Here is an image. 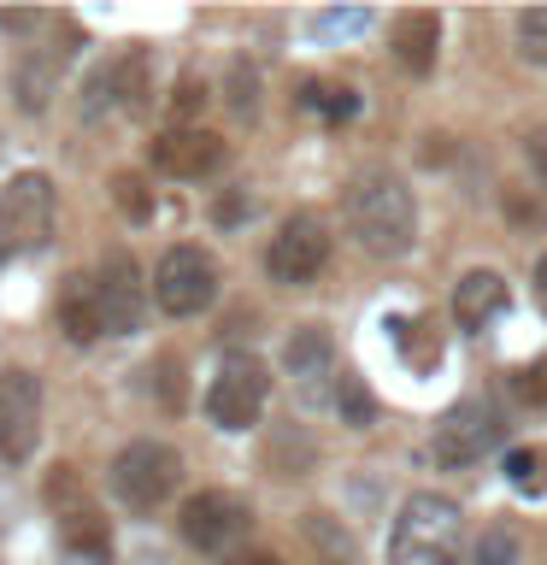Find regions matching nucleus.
<instances>
[{"instance_id": "obj_18", "label": "nucleus", "mask_w": 547, "mask_h": 565, "mask_svg": "<svg viewBox=\"0 0 547 565\" xmlns=\"http://www.w3.org/2000/svg\"><path fill=\"white\" fill-rule=\"evenodd\" d=\"M60 60H65V47H53V53H42V60H30L18 65V106L24 113H42V106L53 100V77H60Z\"/></svg>"}, {"instance_id": "obj_21", "label": "nucleus", "mask_w": 547, "mask_h": 565, "mask_svg": "<svg viewBox=\"0 0 547 565\" xmlns=\"http://www.w3.org/2000/svg\"><path fill=\"white\" fill-rule=\"evenodd\" d=\"M335 413H342L353 430H365V424H371V395H365L360 377H342V383H335Z\"/></svg>"}, {"instance_id": "obj_23", "label": "nucleus", "mask_w": 547, "mask_h": 565, "mask_svg": "<svg viewBox=\"0 0 547 565\" xmlns=\"http://www.w3.org/2000/svg\"><path fill=\"white\" fill-rule=\"evenodd\" d=\"M512 388H518L524 406H547V353H541V360H529L518 377H512Z\"/></svg>"}, {"instance_id": "obj_30", "label": "nucleus", "mask_w": 547, "mask_h": 565, "mask_svg": "<svg viewBox=\"0 0 547 565\" xmlns=\"http://www.w3.org/2000/svg\"><path fill=\"white\" fill-rule=\"evenodd\" d=\"M536 300H541V312H547V259L536 265Z\"/></svg>"}, {"instance_id": "obj_15", "label": "nucleus", "mask_w": 547, "mask_h": 565, "mask_svg": "<svg viewBox=\"0 0 547 565\" xmlns=\"http://www.w3.org/2000/svg\"><path fill=\"white\" fill-rule=\"evenodd\" d=\"M501 307H506V282H501V271H471V277L453 289V318H459L465 330H483Z\"/></svg>"}, {"instance_id": "obj_13", "label": "nucleus", "mask_w": 547, "mask_h": 565, "mask_svg": "<svg viewBox=\"0 0 547 565\" xmlns=\"http://www.w3.org/2000/svg\"><path fill=\"white\" fill-rule=\"evenodd\" d=\"M60 547H65L71 565H106V559H112V530H106V519L95 507H65Z\"/></svg>"}, {"instance_id": "obj_11", "label": "nucleus", "mask_w": 547, "mask_h": 565, "mask_svg": "<svg viewBox=\"0 0 547 565\" xmlns=\"http://www.w3.org/2000/svg\"><path fill=\"white\" fill-rule=\"evenodd\" d=\"M95 289H100V307H106V330L130 335L141 324V271L130 254H106L100 271H95Z\"/></svg>"}, {"instance_id": "obj_2", "label": "nucleus", "mask_w": 547, "mask_h": 565, "mask_svg": "<svg viewBox=\"0 0 547 565\" xmlns=\"http://www.w3.org/2000/svg\"><path fill=\"white\" fill-rule=\"evenodd\" d=\"M459 559V507L448 494H412L388 530V565H453Z\"/></svg>"}, {"instance_id": "obj_12", "label": "nucleus", "mask_w": 547, "mask_h": 565, "mask_svg": "<svg viewBox=\"0 0 547 565\" xmlns=\"http://www.w3.org/2000/svg\"><path fill=\"white\" fill-rule=\"evenodd\" d=\"M153 166L165 177H206L224 166V141L212 130H165L153 141Z\"/></svg>"}, {"instance_id": "obj_31", "label": "nucleus", "mask_w": 547, "mask_h": 565, "mask_svg": "<svg viewBox=\"0 0 547 565\" xmlns=\"http://www.w3.org/2000/svg\"><path fill=\"white\" fill-rule=\"evenodd\" d=\"M229 565H277L271 554H242V559H229Z\"/></svg>"}, {"instance_id": "obj_25", "label": "nucleus", "mask_w": 547, "mask_h": 565, "mask_svg": "<svg viewBox=\"0 0 547 565\" xmlns=\"http://www.w3.org/2000/svg\"><path fill=\"white\" fill-rule=\"evenodd\" d=\"M307 106H324L330 118H347L353 113V95H347V88H307Z\"/></svg>"}, {"instance_id": "obj_26", "label": "nucleus", "mask_w": 547, "mask_h": 565, "mask_svg": "<svg viewBox=\"0 0 547 565\" xmlns=\"http://www.w3.org/2000/svg\"><path fill=\"white\" fill-rule=\"evenodd\" d=\"M318 30H324V35H335V30L360 35V30H371V12H324V18H318Z\"/></svg>"}, {"instance_id": "obj_24", "label": "nucleus", "mask_w": 547, "mask_h": 565, "mask_svg": "<svg viewBox=\"0 0 547 565\" xmlns=\"http://www.w3.org/2000/svg\"><path fill=\"white\" fill-rule=\"evenodd\" d=\"M518 35H524V53L547 60V7H529V12L518 18Z\"/></svg>"}, {"instance_id": "obj_8", "label": "nucleus", "mask_w": 547, "mask_h": 565, "mask_svg": "<svg viewBox=\"0 0 547 565\" xmlns=\"http://www.w3.org/2000/svg\"><path fill=\"white\" fill-rule=\"evenodd\" d=\"M247 524H254L247 501H242V494H224V489H201L194 501H183V512H176L183 542L201 547V554H224V547H236L247 536Z\"/></svg>"}, {"instance_id": "obj_4", "label": "nucleus", "mask_w": 547, "mask_h": 565, "mask_svg": "<svg viewBox=\"0 0 547 565\" xmlns=\"http://www.w3.org/2000/svg\"><path fill=\"white\" fill-rule=\"evenodd\" d=\"M176 477H183V459H176V448H165V441H130V448L112 459V494L136 512L165 507Z\"/></svg>"}, {"instance_id": "obj_19", "label": "nucleus", "mask_w": 547, "mask_h": 565, "mask_svg": "<svg viewBox=\"0 0 547 565\" xmlns=\"http://www.w3.org/2000/svg\"><path fill=\"white\" fill-rule=\"evenodd\" d=\"M506 483L518 494H547V448H512L506 454Z\"/></svg>"}, {"instance_id": "obj_5", "label": "nucleus", "mask_w": 547, "mask_h": 565, "mask_svg": "<svg viewBox=\"0 0 547 565\" xmlns=\"http://www.w3.org/2000/svg\"><path fill=\"white\" fill-rule=\"evenodd\" d=\"M501 430H506L501 406H494L489 395H465V401H453L436 424V459L441 466H476V459L501 441Z\"/></svg>"}, {"instance_id": "obj_3", "label": "nucleus", "mask_w": 547, "mask_h": 565, "mask_svg": "<svg viewBox=\"0 0 547 565\" xmlns=\"http://www.w3.org/2000/svg\"><path fill=\"white\" fill-rule=\"evenodd\" d=\"M53 236V177L42 171H18L0 189V254H35Z\"/></svg>"}, {"instance_id": "obj_9", "label": "nucleus", "mask_w": 547, "mask_h": 565, "mask_svg": "<svg viewBox=\"0 0 547 565\" xmlns=\"http://www.w3.org/2000/svg\"><path fill=\"white\" fill-rule=\"evenodd\" d=\"M42 441V383L30 371H0V459H30Z\"/></svg>"}, {"instance_id": "obj_7", "label": "nucleus", "mask_w": 547, "mask_h": 565, "mask_svg": "<svg viewBox=\"0 0 547 565\" xmlns=\"http://www.w3.org/2000/svg\"><path fill=\"white\" fill-rule=\"evenodd\" d=\"M212 295H218V265H212V254H201V247H171V254L159 259V271H153V300H159V307H165L171 318L206 312Z\"/></svg>"}, {"instance_id": "obj_28", "label": "nucleus", "mask_w": 547, "mask_h": 565, "mask_svg": "<svg viewBox=\"0 0 547 565\" xmlns=\"http://www.w3.org/2000/svg\"><path fill=\"white\" fill-rule=\"evenodd\" d=\"M236 113H254V71L236 65Z\"/></svg>"}, {"instance_id": "obj_17", "label": "nucleus", "mask_w": 547, "mask_h": 565, "mask_svg": "<svg viewBox=\"0 0 547 565\" xmlns=\"http://www.w3.org/2000/svg\"><path fill=\"white\" fill-rule=\"evenodd\" d=\"M330 360H335V342H330L324 324H300L289 342H282V365H289L294 377H318V371H330Z\"/></svg>"}, {"instance_id": "obj_14", "label": "nucleus", "mask_w": 547, "mask_h": 565, "mask_svg": "<svg viewBox=\"0 0 547 565\" xmlns=\"http://www.w3.org/2000/svg\"><path fill=\"white\" fill-rule=\"evenodd\" d=\"M60 330L71 335V342H95V335L106 330V307H100L95 277H65V289H60Z\"/></svg>"}, {"instance_id": "obj_6", "label": "nucleus", "mask_w": 547, "mask_h": 565, "mask_svg": "<svg viewBox=\"0 0 547 565\" xmlns=\"http://www.w3.org/2000/svg\"><path fill=\"white\" fill-rule=\"evenodd\" d=\"M265 395H271L265 365L254 353H229L218 365V377H212V388H206V418L218 424V430H247V424H259Z\"/></svg>"}, {"instance_id": "obj_1", "label": "nucleus", "mask_w": 547, "mask_h": 565, "mask_svg": "<svg viewBox=\"0 0 547 565\" xmlns=\"http://www.w3.org/2000/svg\"><path fill=\"white\" fill-rule=\"evenodd\" d=\"M347 230L360 236L365 254H383V259L412 247L418 212H412V194H406V183L395 171L371 166L347 183Z\"/></svg>"}, {"instance_id": "obj_10", "label": "nucleus", "mask_w": 547, "mask_h": 565, "mask_svg": "<svg viewBox=\"0 0 547 565\" xmlns=\"http://www.w3.org/2000/svg\"><path fill=\"white\" fill-rule=\"evenodd\" d=\"M330 259V230L312 218V212H294L289 224L271 236V254H265V271L277 282H312Z\"/></svg>"}, {"instance_id": "obj_27", "label": "nucleus", "mask_w": 547, "mask_h": 565, "mask_svg": "<svg viewBox=\"0 0 547 565\" xmlns=\"http://www.w3.org/2000/svg\"><path fill=\"white\" fill-rule=\"evenodd\" d=\"M524 153H529V171L541 177V189H547V136H529L524 141Z\"/></svg>"}, {"instance_id": "obj_16", "label": "nucleus", "mask_w": 547, "mask_h": 565, "mask_svg": "<svg viewBox=\"0 0 547 565\" xmlns=\"http://www.w3.org/2000/svg\"><path fill=\"white\" fill-rule=\"evenodd\" d=\"M436 42H441L436 12H406L400 24H395V53H400L406 71H418V77L436 65Z\"/></svg>"}, {"instance_id": "obj_22", "label": "nucleus", "mask_w": 547, "mask_h": 565, "mask_svg": "<svg viewBox=\"0 0 547 565\" xmlns=\"http://www.w3.org/2000/svg\"><path fill=\"white\" fill-rule=\"evenodd\" d=\"M112 201H118V212H130V218H148V212H153L148 183H141V177H130V171L112 177Z\"/></svg>"}, {"instance_id": "obj_20", "label": "nucleus", "mask_w": 547, "mask_h": 565, "mask_svg": "<svg viewBox=\"0 0 547 565\" xmlns=\"http://www.w3.org/2000/svg\"><path fill=\"white\" fill-rule=\"evenodd\" d=\"M476 565H518V530L489 524L483 536H476Z\"/></svg>"}, {"instance_id": "obj_29", "label": "nucleus", "mask_w": 547, "mask_h": 565, "mask_svg": "<svg viewBox=\"0 0 547 565\" xmlns=\"http://www.w3.org/2000/svg\"><path fill=\"white\" fill-rule=\"evenodd\" d=\"M201 100H206V95H201V83H183V88H176V113H194Z\"/></svg>"}]
</instances>
